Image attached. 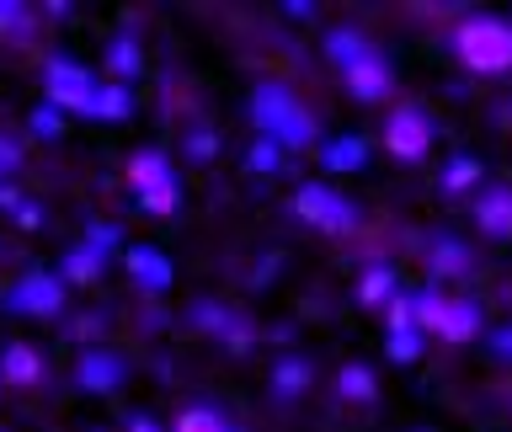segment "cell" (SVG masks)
<instances>
[{
  "label": "cell",
  "instance_id": "cell-29",
  "mask_svg": "<svg viewBox=\"0 0 512 432\" xmlns=\"http://www.w3.org/2000/svg\"><path fill=\"white\" fill-rule=\"evenodd\" d=\"M134 432H155V427H150V422H144V416H139V422H134Z\"/></svg>",
  "mask_w": 512,
  "mask_h": 432
},
{
  "label": "cell",
  "instance_id": "cell-19",
  "mask_svg": "<svg viewBox=\"0 0 512 432\" xmlns=\"http://www.w3.org/2000/svg\"><path fill=\"white\" fill-rule=\"evenodd\" d=\"M27 32H32V6L6 0V6H0V38H27Z\"/></svg>",
  "mask_w": 512,
  "mask_h": 432
},
{
  "label": "cell",
  "instance_id": "cell-14",
  "mask_svg": "<svg viewBox=\"0 0 512 432\" xmlns=\"http://www.w3.org/2000/svg\"><path fill=\"white\" fill-rule=\"evenodd\" d=\"M128 272H134L139 288H150V294L171 283V262H166L160 251H150V246H134V251H128Z\"/></svg>",
  "mask_w": 512,
  "mask_h": 432
},
{
  "label": "cell",
  "instance_id": "cell-27",
  "mask_svg": "<svg viewBox=\"0 0 512 432\" xmlns=\"http://www.w3.org/2000/svg\"><path fill=\"white\" fill-rule=\"evenodd\" d=\"M16 160H22V155H16V150H11V144H6V139H0V171H16Z\"/></svg>",
  "mask_w": 512,
  "mask_h": 432
},
{
  "label": "cell",
  "instance_id": "cell-5",
  "mask_svg": "<svg viewBox=\"0 0 512 432\" xmlns=\"http://www.w3.org/2000/svg\"><path fill=\"white\" fill-rule=\"evenodd\" d=\"M427 150H432V118H427V107L395 102L390 112H384V155L422 160Z\"/></svg>",
  "mask_w": 512,
  "mask_h": 432
},
{
  "label": "cell",
  "instance_id": "cell-10",
  "mask_svg": "<svg viewBox=\"0 0 512 432\" xmlns=\"http://www.w3.org/2000/svg\"><path fill=\"white\" fill-rule=\"evenodd\" d=\"M480 326H486V320H480V304L475 299H448L432 336H443V342L459 347V342H470V336H480Z\"/></svg>",
  "mask_w": 512,
  "mask_h": 432
},
{
  "label": "cell",
  "instance_id": "cell-6",
  "mask_svg": "<svg viewBox=\"0 0 512 432\" xmlns=\"http://www.w3.org/2000/svg\"><path fill=\"white\" fill-rule=\"evenodd\" d=\"M128 182L139 187V198L144 208H176V171H171V160L160 155V150H139L134 160H128Z\"/></svg>",
  "mask_w": 512,
  "mask_h": 432
},
{
  "label": "cell",
  "instance_id": "cell-23",
  "mask_svg": "<svg viewBox=\"0 0 512 432\" xmlns=\"http://www.w3.org/2000/svg\"><path fill=\"white\" fill-rule=\"evenodd\" d=\"M128 102H123V91L118 86H102V96H96V107H91V118H123Z\"/></svg>",
  "mask_w": 512,
  "mask_h": 432
},
{
  "label": "cell",
  "instance_id": "cell-4",
  "mask_svg": "<svg viewBox=\"0 0 512 432\" xmlns=\"http://www.w3.org/2000/svg\"><path fill=\"white\" fill-rule=\"evenodd\" d=\"M288 208H294V214L310 224V230H320V235H352V230H358V219H363L358 203L342 198L331 182H304L294 198H288Z\"/></svg>",
  "mask_w": 512,
  "mask_h": 432
},
{
  "label": "cell",
  "instance_id": "cell-28",
  "mask_svg": "<svg viewBox=\"0 0 512 432\" xmlns=\"http://www.w3.org/2000/svg\"><path fill=\"white\" fill-rule=\"evenodd\" d=\"M496 347H502V352H512V331H507V336H502V342H496Z\"/></svg>",
  "mask_w": 512,
  "mask_h": 432
},
{
  "label": "cell",
  "instance_id": "cell-2",
  "mask_svg": "<svg viewBox=\"0 0 512 432\" xmlns=\"http://www.w3.org/2000/svg\"><path fill=\"white\" fill-rule=\"evenodd\" d=\"M251 123L256 134H267L278 150H310L320 139V123L315 112L299 102L294 86H283V80H256L251 91Z\"/></svg>",
  "mask_w": 512,
  "mask_h": 432
},
{
  "label": "cell",
  "instance_id": "cell-1",
  "mask_svg": "<svg viewBox=\"0 0 512 432\" xmlns=\"http://www.w3.org/2000/svg\"><path fill=\"white\" fill-rule=\"evenodd\" d=\"M326 54H331V64H336V75H342V86H347L352 102H363V107L390 102L395 70H390V59H384L358 27H331L326 32Z\"/></svg>",
  "mask_w": 512,
  "mask_h": 432
},
{
  "label": "cell",
  "instance_id": "cell-17",
  "mask_svg": "<svg viewBox=\"0 0 512 432\" xmlns=\"http://www.w3.org/2000/svg\"><path fill=\"white\" fill-rule=\"evenodd\" d=\"M176 432H235V427L224 422L219 411H208V406H192V411H182V422H176Z\"/></svg>",
  "mask_w": 512,
  "mask_h": 432
},
{
  "label": "cell",
  "instance_id": "cell-9",
  "mask_svg": "<svg viewBox=\"0 0 512 432\" xmlns=\"http://www.w3.org/2000/svg\"><path fill=\"white\" fill-rule=\"evenodd\" d=\"M75 379L86 384V390H118V384L128 379V358H118V352H107V347H91V352H80V363H75Z\"/></svg>",
  "mask_w": 512,
  "mask_h": 432
},
{
  "label": "cell",
  "instance_id": "cell-24",
  "mask_svg": "<svg viewBox=\"0 0 512 432\" xmlns=\"http://www.w3.org/2000/svg\"><path fill=\"white\" fill-rule=\"evenodd\" d=\"M416 342H422V331H395V336H390L395 363H411V358H416Z\"/></svg>",
  "mask_w": 512,
  "mask_h": 432
},
{
  "label": "cell",
  "instance_id": "cell-8",
  "mask_svg": "<svg viewBox=\"0 0 512 432\" xmlns=\"http://www.w3.org/2000/svg\"><path fill=\"white\" fill-rule=\"evenodd\" d=\"M11 304L22 315H59L64 310V283L54 272H27V278L11 288Z\"/></svg>",
  "mask_w": 512,
  "mask_h": 432
},
{
  "label": "cell",
  "instance_id": "cell-22",
  "mask_svg": "<svg viewBox=\"0 0 512 432\" xmlns=\"http://www.w3.org/2000/svg\"><path fill=\"white\" fill-rule=\"evenodd\" d=\"M64 267H70L75 283H91L96 267H102V251H70V262H64Z\"/></svg>",
  "mask_w": 512,
  "mask_h": 432
},
{
  "label": "cell",
  "instance_id": "cell-15",
  "mask_svg": "<svg viewBox=\"0 0 512 432\" xmlns=\"http://www.w3.org/2000/svg\"><path fill=\"white\" fill-rule=\"evenodd\" d=\"M336 400H352V406H368V400H374V374H368L363 363H347L342 374H336Z\"/></svg>",
  "mask_w": 512,
  "mask_h": 432
},
{
  "label": "cell",
  "instance_id": "cell-7",
  "mask_svg": "<svg viewBox=\"0 0 512 432\" xmlns=\"http://www.w3.org/2000/svg\"><path fill=\"white\" fill-rule=\"evenodd\" d=\"M43 86H48V102H54V107H70V112H91L96 96H102V86H96V80L80 70V64H70V59H54V64H48Z\"/></svg>",
  "mask_w": 512,
  "mask_h": 432
},
{
  "label": "cell",
  "instance_id": "cell-3",
  "mask_svg": "<svg viewBox=\"0 0 512 432\" xmlns=\"http://www.w3.org/2000/svg\"><path fill=\"white\" fill-rule=\"evenodd\" d=\"M454 48H459L464 70L507 75L512 70V22H502V16H470V22L454 32Z\"/></svg>",
  "mask_w": 512,
  "mask_h": 432
},
{
  "label": "cell",
  "instance_id": "cell-20",
  "mask_svg": "<svg viewBox=\"0 0 512 432\" xmlns=\"http://www.w3.org/2000/svg\"><path fill=\"white\" fill-rule=\"evenodd\" d=\"M363 155H368L363 139H336L331 150H326V166L331 171H352V166H363Z\"/></svg>",
  "mask_w": 512,
  "mask_h": 432
},
{
  "label": "cell",
  "instance_id": "cell-18",
  "mask_svg": "<svg viewBox=\"0 0 512 432\" xmlns=\"http://www.w3.org/2000/svg\"><path fill=\"white\" fill-rule=\"evenodd\" d=\"M475 176H480L475 160L470 155H454V160H448V171H443V192H470Z\"/></svg>",
  "mask_w": 512,
  "mask_h": 432
},
{
  "label": "cell",
  "instance_id": "cell-25",
  "mask_svg": "<svg viewBox=\"0 0 512 432\" xmlns=\"http://www.w3.org/2000/svg\"><path fill=\"white\" fill-rule=\"evenodd\" d=\"M112 70H118V75H134V70H139V48H134V43H112Z\"/></svg>",
  "mask_w": 512,
  "mask_h": 432
},
{
  "label": "cell",
  "instance_id": "cell-21",
  "mask_svg": "<svg viewBox=\"0 0 512 432\" xmlns=\"http://www.w3.org/2000/svg\"><path fill=\"white\" fill-rule=\"evenodd\" d=\"M358 294H363L368 304H379V299H390V294H395V278H390V267H374V272H368V278H363V288H358Z\"/></svg>",
  "mask_w": 512,
  "mask_h": 432
},
{
  "label": "cell",
  "instance_id": "cell-12",
  "mask_svg": "<svg viewBox=\"0 0 512 432\" xmlns=\"http://www.w3.org/2000/svg\"><path fill=\"white\" fill-rule=\"evenodd\" d=\"M43 379V358L32 352L27 342H11L0 352V384H16V390H27V384Z\"/></svg>",
  "mask_w": 512,
  "mask_h": 432
},
{
  "label": "cell",
  "instance_id": "cell-26",
  "mask_svg": "<svg viewBox=\"0 0 512 432\" xmlns=\"http://www.w3.org/2000/svg\"><path fill=\"white\" fill-rule=\"evenodd\" d=\"M272 166H278V144H256V150H251V171H272Z\"/></svg>",
  "mask_w": 512,
  "mask_h": 432
},
{
  "label": "cell",
  "instance_id": "cell-13",
  "mask_svg": "<svg viewBox=\"0 0 512 432\" xmlns=\"http://www.w3.org/2000/svg\"><path fill=\"white\" fill-rule=\"evenodd\" d=\"M427 272L432 278H459V272H470V251H464L454 235H438L427 246Z\"/></svg>",
  "mask_w": 512,
  "mask_h": 432
},
{
  "label": "cell",
  "instance_id": "cell-16",
  "mask_svg": "<svg viewBox=\"0 0 512 432\" xmlns=\"http://www.w3.org/2000/svg\"><path fill=\"white\" fill-rule=\"evenodd\" d=\"M304 384H310V363H304V358H283L278 374H272V395L288 400L294 390H304Z\"/></svg>",
  "mask_w": 512,
  "mask_h": 432
},
{
  "label": "cell",
  "instance_id": "cell-11",
  "mask_svg": "<svg viewBox=\"0 0 512 432\" xmlns=\"http://www.w3.org/2000/svg\"><path fill=\"white\" fill-rule=\"evenodd\" d=\"M480 235H512V187H486L475 198Z\"/></svg>",
  "mask_w": 512,
  "mask_h": 432
}]
</instances>
